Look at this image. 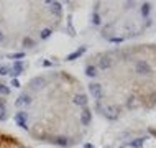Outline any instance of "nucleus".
<instances>
[{"label": "nucleus", "mask_w": 156, "mask_h": 148, "mask_svg": "<svg viewBox=\"0 0 156 148\" xmlns=\"http://www.w3.org/2000/svg\"><path fill=\"white\" fill-rule=\"evenodd\" d=\"M133 71L138 76H141V78H150V76L153 74V67H151L150 63L145 61V59H138V61H135L133 63Z\"/></svg>", "instance_id": "f257e3e1"}, {"label": "nucleus", "mask_w": 156, "mask_h": 148, "mask_svg": "<svg viewBox=\"0 0 156 148\" xmlns=\"http://www.w3.org/2000/svg\"><path fill=\"white\" fill-rule=\"evenodd\" d=\"M89 92L92 96V99H95V102H100L104 97V91H102V86L97 82H90L89 84Z\"/></svg>", "instance_id": "f03ea898"}, {"label": "nucleus", "mask_w": 156, "mask_h": 148, "mask_svg": "<svg viewBox=\"0 0 156 148\" xmlns=\"http://www.w3.org/2000/svg\"><path fill=\"white\" fill-rule=\"evenodd\" d=\"M13 120H15V124L18 125V127H22V128L27 130L28 128V115H27V112H16L15 115H13Z\"/></svg>", "instance_id": "7ed1b4c3"}, {"label": "nucleus", "mask_w": 156, "mask_h": 148, "mask_svg": "<svg viewBox=\"0 0 156 148\" xmlns=\"http://www.w3.org/2000/svg\"><path fill=\"white\" fill-rule=\"evenodd\" d=\"M79 122H81V125H84V127H87L92 122V110L90 109H82V112L79 114Z\"/></svg>", "instance_id": "20e7f679"}, {"label": "nucleus", "mask_w": 156, "mask_h": 148, "mask_svg": "<svg viewBox=\"0 0 156 148\" xmlns=\"http://www.w3.org/2000/svg\"><path fill=\"white\" fill-rule=\"evenodd\" d=\"M23 69H25V64L22 61H15L13 63V67H12V73H10V76H12V79H16L20 74L23 73Z\"/></svg>", "instance_id": "39448f33"}, {"label": "nucleus", "mask_w": 156, "mask_h": 148, "mask_svg": "<svg viewBox=\"0 0 156 148\" xmlns=\"http://www.w3.org/2000/svg\"><path fill=\"white\" fill-rule=\"evenodd\" d=\"M31 104V97L27 94V92H25V94H22L18 97V99L15 100V105L16 107H22V105H30Z\"/></svg>", "instance_id": "423d86ee"}, {"label": "nucleus", "mask_w": 156, "mask_h": 148, "mask_svg": "<svg viewBox=\"0 0 156 148\" xmlns=\"http://www.w3.org/2000/svg\"><path fill=\"white\" fill-rule=\"evenodd\" d=\"M87 102H89V99H87L86 94H77V96L74 97V104L79 105V107H84V109H86V107H87Z\"/></svg>", "instance_id": "0eeeda50"}, {"label": "nucleus", "mask_w": 156, "mask_h": 148, "mask_svg": "<svg viewBox=\"0 0 156 148\" xmlns=\"http://www.w3.org/2000/svg\"><path fill=\"white\" fill-rule=\"evenodd\" d=\"M51 142L54 143V145L62 146V148L69 146V140H67V137H53V138H51Z\"/></svg>", "instance_id": "6e6552de"}, {"label": "nucleus", "mask_w": 156, "mask_h": 148, "mask_svg": "<svg viewBox=\"0 0 156 148\" xmlns=\"http://www.w3.org/2000/svg\"><path fill=\"white\" fill-rule=\"evenodd\" d=\"M99 67L100 69H110L112 67V59L108 56H102L99 59Z\"/></svg>", "instance_id": "1a4fd4ad"}, {"label": "nucleus", "mask_w": 156, "mask_h": 148, "mask_svg": "<svg viewBox=\"0 0 156 148\" xmlns=\"http://www.w3.org/2000/svg\"><path fill=\"white\" fill-rule=\"evenodd\" d=\"M49 5H51V13H54L56 16H61L62 13V7L59 2H49Z\"/></svg>", "instance_id": "9d476101"}, {"label": "nucleus", "mask_w": 156, "mask_h": 148, "mask_svg": "<svg viewBox=\"0 0 156 148\" xmlns=\"http://www.w3.org/2000/svg\"><path fill=\"white\" fill-rule=\"evenodd\" d=\"M86 51V46H82V48H79V49H76L74 53H71V54H67L66 56V61H74V59H77L81 54Z\"/></svg>", "instance_id": "9b49d317"}, {"label": "nucleus", "mask_w": 156, "mask_h": 148, "mask_svg": "<svg viewBox=\"0 0 156 148\" xmlns=\"http://www.w3.org/2000/svg\"><path fill=\"white\" fill-rule=\"evenodd\" d=\"M86 76H89V78H95L97 76V66L94 64H89L86 67Z\"/></svg>", "instance_id": "f8f14e48"}, {"label": "nucleus", "mask_w": 156, "mask_h": 148, "mask_svg": "<svg viewBox=\"0 0 156 148\" xmlns=\"http://www.w3.org/2000/svg\"><path fill=\"white\" fill-rule=\"evenodd\" d=\"M51 35H53V30L51 28H43L40 31V38H41V40H46V38H49Z\"/></svg>", "instance_id": "ddd939ff"}, {"label": "nucleus", "mask_w": 156, "mask_h": 148, "mask_svg": "<svg viewBox=\"0 0 156 148\" xmlns=\"http://www.w3.org/2000/svg\"><path fill=\"white\" fill-rule=\"evenodd\" d=\"M150 10H151V3H143V5H141V15L143 16H148Z\"/></svg>", "instance_id": "4468645a"}, {"label": "nucleus", "mask_w": 156, "mask_h": 148, "mask_svg": "<svg viewBox=\"0 0 156 148\" xmlns=\"http://www.w3.org/2000/svg\"><path fill=\"white\" fill-rule=\"evenodd\" d=\"M35 40H31L30 36H25L23 38V46H27V48H31V46H35Z\"/></svg>", "instance_id": "2eb2a0df"}, {"label": "nucleus", "mask_w": 156, "mask_h": 148, "mask_svg": "<svg viewBox=\"0 0 156 148\" xmlns=\"http://www.w3.org/2000/svg\"><path fill=\"white\" fill-rule=\"evenodd\" d=\"M92 23H94V25H100V23H102V18H100V15L97 13V12L92 13Z\"/></svg>", "instance_id": "dca6fc26"}, {"label": "nucleus", "mask_w": 156, "mask_h": 148, "mask_svg": "<svg viewBox=\"0 0 156 148\" xmlns=\"http://www.w3.org/2000/svg\"><path fill=\"white\" fill-rule=\"evenodd\" d=\"M12 73V67H8V66H0V76H7V74H10Z\"/></svg>", "instance_id": "f3484780"}, {"label": "nucleus", "mask_w": 156, "mask_h": 148, "mask_svg": "<svg viewBox=\"0 0 156 148\" xmlns=\"http://www.w3.org/2000/svg\"><path fill=\"white\" fill-rule=\"evenodd\" d=\"M8 94H10V89L5 84H0V96H8Z\"/></svg>", "instance_id": "a211bd4d"}, {"label": "nucleus", "mask_w": 156, "mask_h": 148, "mask_svg": "<svg viewBox=\"0 0 156 148\" xmlns=\"http://www.w3.org/2000/svg\"><path fill=\"white\" fill-rule=\"evenodd\" d=\"M25 56V53H13V54H10L8 58H12V59H20V58H23Z\"/></svg>", "instance_id": "6ab92c4d"}, {"label": "nucleus", "mask_w": 156, "mask_h": 148, "mask_svg": "<svg viewBox=\"0 0 156 148\" xmlns=\"http://www.w3.org/2000/svg\"><path fill=\"white\" fill-rule=\"evenodd\" d=\"M12 86H13V87H20L22 84H20L18 79H12Z\"/></svg>", "instance_id": "aec40b11"}, {"label": "nucleus", "mask_w": 156, "mask_h": 148, "mask_svg": "<svg viewBox=\"0 0 156 148\" xmlns=\"http://www.w3.org/2000/svg\"><path fill=\"white\" fill-rule=\"evenodd\" d=\"M110 41L112 43H122L123 40H122V38H110Z\"/></svg>", "instance_id": "412c9836"}, {"label": "nucleus", "mask_w": 156, "mask_h": 148, "mask_svg": "<svg viewBox=\"0 0 156 148\" xmlns=\"http://www.w3.org/2000/svg\"><path fill=\"white\" fill-rule=\"evenodd\" d=\"M5 41V35H3V31L0 30V43H3Z\"/></svg>", "instance_id": "4be33fe9"}, {"label": "nucleus", "mask_w": 156, "mask_h": 148, "mask_svg": "<svg viewBox=\"0 0 156 148\" xmlns=\"http://www.w3.org/2000/svg\"><path fill=\"white\" fill-rule=\"evenodd\" d=\"M84 148H94V145H92V143H86V145H84Z\"/></svg>", "instance_id": "5701e85b"}, {"label": "nucleus", "mask_w": 156, "mask_h": 148, "mask_svg": "<svg viewBox=\"0 0 156 148\" xmlns=\"http://www.w3.org/2000/svg\"><path fill=\"white\" fill-rule=\"evenodd\" d=\"M51 64H53L51 61H44V63H43V66H51Z\"/></svg>", "instance_id": "b1692460"}, {"label": "nucleus", "mask_w": 156, "mask_h": 148, "mask_svg": "<svg viewBox=\"0 0 156 148\" xmlns=\"http://www.w3.org/2000/svg\"><path fill=\"white\" fill-rule=\"evenodd\" d=\"M2 145H3V137H0V148H2Z\"/></svg>", "instance_id": "393cba45"}]
</instances>
